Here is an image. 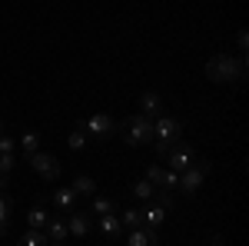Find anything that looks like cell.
<instances>
[{
	"label": "cell",
	"instance_id": "10",
	"mask_svg": "<svg viewBox=\"0 0 249 246\" xmlns=\"http://www.w3.org/2000/svg\"><path fill=\"white\" fill-rule=\"evenodd\" d=\"M67 229H70L73 236H87V233L93 229V216H87V213H70V220H67Z\"/></svg>",
	"mask_w": 249,
	"mask_h": 246
},
{
	"label": "cell",
	"instance_id": "31",
	"mask_svg": "<svg viewBox=\"0 0 249 246\" xmlns=\"http://www.w3.org/2000/svg\"><path fill=\"white\" fill-rule=\"evenodd\" d=\"M53 246H63V243H53Z\"/></svg>",
	"mask_w": 249,
	"mask_h": 246
},
{
	"label": "cell",
	"instance_id": "3",
	"mask_svg": "<svg viewBox=\"0 0 249 246\" xmlns=\"http://www.w3.org/2000/svg\"><path fill=\"white\" fill-rule=\"evenodd\" d=\"M206 173H210V160H193V163L186 167V170H179V180H176V187L183 189L186 196H193L196 189L203 187Z\"/></svg>",
	"mask_w": 249,
	"mask_h": 246
},
{
	"label": "cell",
	"instance_id": "4",
	"mask_svg": "<svg viewBox=\"0 0 249 246\" xmlns=\"http://www.w3.org/2000/svg\"><path fill=\"white\" fill-rule=\"evenodd\" d=\"M193 160H196V156H193V147H190V143H183V140L170 143V150H166V156H163V163H170V170H176V173L186 170Z\"/></svg>",
	"mask_w": 249,
	"mask_h": 246
},
{
	"label": "cell",
	"instance_id": "17",
	"mask_svg": "<svg viewBox=\"0 0 249 246\" xmlns=\"http://www.w3.org/2000/svg\"><path fill=\"white\" fill-rule=\"evenodd\" d=\"M133 196L136 200H143V203H153V196H156V187L143 176V180H136L133 183Z\"/></svg>",
	"mask_w": 249,
	"mask_h": 246
},
{
	"label": "cell",
	"instance_id": "6",
	"mask_svg": "<svg viewBox=\"0 0 249 246\" xmlns=\"http://www.w3.org/2000/svg\"><path fill=\"white\" fill-rule=\"evenodd\" d=\"M183 136V123L176 116H156L153 120V140H179Z\"/></svg>",
	"mask_w": 249,
	"mask_h": 246
},
{
	"label": "cell",
	"instance_id": "27",
	"mask_svg": "<svg viewBox=\"0 0 249 246\" xmlns=\"http://www.w3.org/2000/svg\"><path fill=\"white\" fill-rule=\"evenodd\" d=\"M246 30H243V27H239V34H236V47H239V50H243V57H246Z\"/></svg>",
	"mask_w": 249,
	"mask_h": 246
},
{
	"label": "cell",
	"instance_id": "1",
	"mask_svg": "<svg viewBox=\"0 0 249 246\" xmlns=\"http://www.w3.org/2000/svg\"><path fill=\"white\" fill-rule=\"evenodd\" d=\"M206 76L213 83H236L246 76V57H230V54H216L206 60Z\"/></svg>",
	"mask_w": 249,
	"mask_h": 246
},
{
	"label": "cell",
	"instance_id": "18",
	"mask_svg": "<svg viewBox=\"0 0 249 246\" xmlns=\"http://www.w3.org/2000/svg\"><path fill=\"white\" fill-rule=\"evenodd\" d=\"M100 229H103L107 236H120V233H123V223H120L116 213H107V216H100Z\"/></svg>",
	"mask_w": 249,
	"mask_h": 246
},
{
	"label": "cell",
	"instance_id": "5",
	"mask_svg": "<svg viewBox=\"0 0 249 246\" xmlns=\"http://www.w3.org/2000/svg\"><path fill=\"white\" fill-rule=\"evenodd\" d=\"M27 160H30V167H34V170H37L43 180H57V176H60V160H57V156H50V153L37 150V153H30Z\"/></svg>",
	"mask_w": 249,
	"mask_h": 246
},
{
	"label": "cell",
	"instance_id": "24",
	"mask_svg": "<svg viewBox=\"0 0 249 246\" xmlns=\"http://www.w3.org/2000/svg\"><path fill=\"white\" fill-rule=\"evenodd\" d=\"M120 223H123V227H130V229H140V227H143V216H140V209H123Z\"/></svg>",
	"mask_w": 249,
	"mask_h": 246
},
{
	"label": "cell",
	"instance_id": "26",
	"mask_svg": "<svg viewBox=\"0 0 249 246\" xmlns=\"http://www.w3.org/2000/svg\"><path fill=\"white\" fill-rule=\"evenodd\" d=\"M14 147H17V143H14L7 133H0V153H14Z\"/></svg>",
	"mask_w": 249,
	"mask_h": 246
},
{
	"label": "cell",
	"instance_id": "7",
	"mask_svg": "<svg viewBox=\"0 0 249 246\" xmlns=\"http://www.w3.org/2000/svg\"><path fill=\"white\" fill-rule=\"evenodd\" d=\"M80 127H83V130L90 133V136H100V140H103V136H113V133H116L113 116H107V114H96V116H90V120H83Z\"/></svg>",
	"mask_w": 249,
	"mask_h": 246
},
{
	"label": "cell",
	"instance_id": "30",
	"mask_svg": "<svg viewBox=\"0 0 249 246\" xmlns=\"http://www.w3.org/2000/svg\"><path fill=\"white\" fill-rule=\"evenodd\" d=\"M0 133H3V120H0Z\"/></svg>",
	"mask_w": 249,
	"mask_h": 246
},
{
	"label": "cell",
	"instance_id": "16",
	"mask_svg": "<svg viewBox=\"0 0 249 246\" xmlns=\"http://www.w3.org/2000/svg\"><path fill=\"white\" fill-rule=\"evenodd\" d=\"M90 213L93 216H107V213H116V203L110 196H90Z\"/></svg>",
	"mask_w": 249,
	"mask_h": 246
},
{
	"label": "cell",
	"instance_id": "28",
	"mask_svg": "<svg viewBox=\"0 0 249 246\" xmlns=\"http://www.w3.org/2000/svg\"><path fill=\"white\" fill-rule=\"evenodd\" d=\"M3 187H7V173L0 170V189H3Z\"/></svg>",
	"mask_w": 249,
	"mask_h": 246
},
{
	"label": "cell",
	"instance_id": "14",
	"mask_svg": "<svg viewBox=\"0 0 249 246\" xmlns=\"http://www.w3.org/2000/svg\"><path fill=\"white\" fill-rule=\"evenodd\" d=\"M10 216H14V200L7 193H0V236H7L10 229Z\"/></svg>",
	"mask_w": 249,
	"mask_h": 246
},
{
	"label": "cell",
	"instance_id": "25",
	"mask_svg": "<svg viewBox=\"0 0 249 246\" xmlns=\"http://www.w3.org/2000/svg\"><path fill=\"white\" fill-rule=\"evenodd\" d=\"M0 170L7 173V176L14 173V153H0Z\"/></svg>",
	"mask_w": 249,
	"mask_h": 246
},
{
	"label": "cell",
	"instance_id": "22",
	"mask_svg": "<svg viewBox=\"0 0 249 246\" xmlns=\"http://www.w3.org/2000/svg\"><path fill=\"white\" fill-rule=\"evenodd\" d=\"M20 150L27 153V156L37 153L40 150V133H23V136H20Z\"/></svg>",
	"mask_w": 249,
	"mask_h": 246
},
{
	"label": "cell",
	"instance_id": "23",
	"mask_svg": "<svg viewBox=\"0 0 249 246\" xmlns=\"http://www.w3.org/2000/svg\"><path fill=\"white\" fill-rule=\"evenodd\" d=\"M67 143H70V150H83L87 147V130L83 127H73L70 136H67Z\"/></svg>",
	"mask_w": 249,
	"mask_h": 246
},
{
	"label": "cell",
	"instance_id": "19",
	"mask_svg": "<svg viewBox=\"0 0 249 246\" xmlns=\"http://www.w3.org/2000/svg\"><path fill=\"white\" fill-rule=\"evenodd\" d=\"M77 193H73V187H67V189H57V196H53V203H57L60 209H73L77 207Z\"/></svg>",
	"mask_w": 249,
	"mask_h": 246
},
{
	"label": "cell",
	"instance_id": "11",
	"mask_svg": "<svg viewBox=\"0 0 249 246\" xmlns=\"http://www.w3.org/2000/svg\"><path fill=\"white\" fill-rule=\"evenodd\" d=\"M140 216H143V227L156 229V227H163V220H166V209L156 207V203H146V207L140 209Z\"/></svg>",
	"mask_w": 249,
	"mask_h": 246
},
{
	"label": "cell",
	"instance_id": "20",
	"mask_svg": "<svg viewBox=\"0 0 249 246\" xmlns=\"http://www.w3.org/2000/svg\"><path fill=\"white\" fill-rule=\"evenodd\" d=\"M27 223H30V229H43L47 223H50V213L43 207H34L30 213H27Z\"/></svg>",
	"mask_w": 249,
	"mask_h": 246
},
{
	"label": "cell",
	"instance_id": "2",
	"mask_svg": "<svg viewBox=\"0 0 249 246\" xmlns=\"http://www.w3.org/2000/svg\"><path fill=\"white\" fill-rule=\"evenodd\" d=\"M123 127H126V143H133V147H146V143H153V120H150L146 114L126 116Z\"/></svg>",
	"mask_w": 249,
	"mask_h": 246
},
{
	"label": "cell",
	"instance_id": "13",
	"mask_svg": "<svg viewBox=\"0 0 249 246\" xmlns=\"http://www.w3.org/2000/svg\"><path fill=\"white\" fill-rule=\"evenodd\" d=\"M43 233H47V240H53V243H63V240L70 236V229H67V220H50V223L43 227Z\"/></svg>",
	"mask_w": 249,
	"mask_h": 246
},
{
	"label": "cell",
	"instance_id": "9",
	"mask_svg": "<svg viewBox=\"0 0 249 246\" xmlns=\"http://www.w3.org/2000/svg\"><path fill=\"white\" fill-rule=\"evenodd\" d=\"M140 114H146L150 120H156V116H163V96L160 94H143L140 96Z\"/></svg>",
	"mask_w": 249,
	"mask_h": 246
},
{
	"label": "cell",
	"instance_id": "29",
	"mask_svg": "<svg viewBox=\"0 0 249 246\" xmlns=\"http://www.w3.org/2000/svg\"><path fill=\"white\" fill-rule=\"evenodd\" d=\"M213 246H223V240H219V236H213Z\"/></svg>",
	"mask_w": 249,
	"mask_h": 246
},
{
	"label": "cell",
	"instance_id": "15",
	"mask_svg": "<svg viewBox=\"0 0 249 246\" xmlns=\"http://www.w3.org/2000/svg\"><path fill=\"white\" fill-rule=\"evenodd\" d=\"M130 246H156V229L150 227H140L130 233Z\"/></svg>",
	"mask_w": 249,
	"mask_h": 246
},
{
	"label": "cell",
	"instance_id": "21",
	"mask_svg": "<svg viewBox=\"0 0 249 246\" xmlns=\"http://www.w3.org/2000/svg\"><path fill=\"white\" fill-rule=\"evenodd\" d=\"M47 243H50V240H47V233H43V229H30L17 246H47Z\"/></svg>",
	"mask_w": 249,
	"mask_h": 246
},
{
	"label": "cell",
	"instance_id": "12",
	"mask_svg": "<svg viewBox=\"0 0 249 246\" xmlns=\"http://www.w3.org/2000/svg\"><path fill=\"white\" fill-rule=\"evenodd\" d=\"M70 187H73L77 196H96V183H93V176H87V173H77Z\"/></svg>",
	"mask_w": 249,
	"mask_h": 246
},
{
	"label": "cell",
	"instance_id": "8",
	"mask_svg": "<svg viewBox=\"0 0 249 246\" xmlns=\"http://www.w3.org/2000/svg\"><path fill=\"white\" fill-rule=\"evenodd\" d=\"M146 180H150L156 189H173L176 180H179V173L176 170H163V167H150V170H146Z\"/></svg>",
	"mask_w": 249,
	"mask_h": 246
}]
</instances>
